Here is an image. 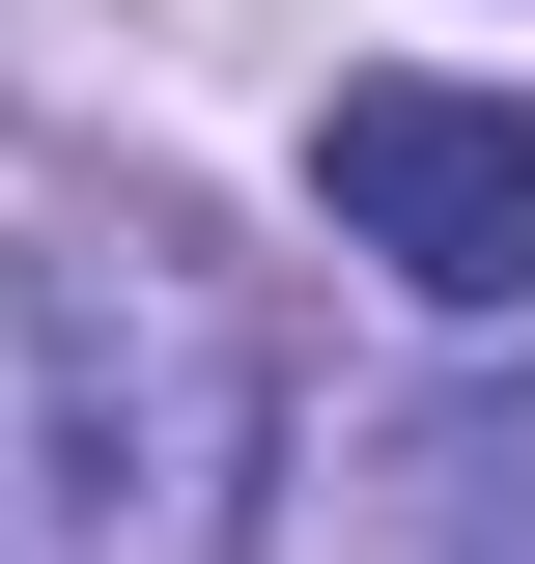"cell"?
<instances>
[{
  "label": "cell",
  "mask_w": 535,
  "mask_h": 564,
  "mask_svg": "<svg viewBox=\"0 0 535 564\" xmlns=\"http://www.w3.org/2000/svg\"><path fill=\"white\" fill-rule=\"evenodd\" d=\"M0 536L29 564L282 536V311L198 226H0Z\"/></svg>",
  "instance_id": "obj_1"
},
{
  "label": "cell",
  "mask_w": 535,
  "mask_h": 564,
  "mask_svg": "<svg viewBox=\"0 0 535 564\" xmlns=\"http://www.w3.org/2000/svg\"><path fill=\"white\" fill-rule=\"evenodd\" d=\"M338 564H535V395H423L338 508Z\"/></svg>",
  "instance_id": "obj_3"
},
{
  "label": "cell",
  "mask_w": 535,
  "mask_h": 564,
  "mask_svg": "<svg viewBox=\"0 0 535 564\" xmlns=\"http://www.w3.org/2000/svg\"><path fill=\"white\" fill-rule=\"evenodd\" d=\"M310 198L367 282H423V311H535V85H338L310 113Z\"/></svg>",
  "instance_id": "obj_2"
}]
</instances>
